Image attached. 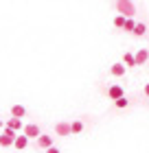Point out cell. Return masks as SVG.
I'll return each mask as SVG.
<instances>
[{
	"mask_svg": "<svg viewBox=\"0 0 149 153\" xmlns=\"http://www.w3.org/2000/svg\"><path fill=\"white\" fill-rule=\"evenodd\" d=\"M125 16H121V13H118V16L114 18V26H116V29H123V26H125Z\"/></svg>",
	"mask_w": 149,
	"mask_h": 153,
	"instance_id": "15",
	"label": "cell"
},
{
	"mask_svg": "<svg viewBox=\"0 0 149 153\" xmlns=\"http://www.w3.org/2000/svg\"><path fill=\"white\" fill-rule=\"evenodd\" d=\"M55 134L57 136H70L73 134V123H57L55 125Z\"/></svg>",
	"mask_w": 149,
	"mask_h": 153,
	"instance_id": "2",
	"label": "cell"
},
{
	"mask_svg": "<svg viewBox=\"0 0 149 153\" xmlns=\"http://www.w3.org/2000/svg\"><path fill=\"white\" fill-rule=\"evenodd\" d=\"M46 153H59V149H57V147H48Z\"/></svg>",
	"mask_w": 149,
	"mask_h": 153,
	"instance_id": "17",
	"label": "cell"
},
{
	"mask_svg": "<svg viewBox=\"0 0 149 153\" xmlns=\"http://www.w3.org/2000/svg\"><path fill=\"white\" fill-rule=\"evenodd\" d=\"M37 147H40V149H48V147H53V138H51V136H42V134H40V138H37Z\"/></svg>",
	"mask_w": 149,
	"mask_h": 153,
	"instance_id": "6",
	"label": "cell"
},
{
	"mask_svg": "<svg viewBox=\"0 0 149 153\" xmlns=\"http://www.w3.org/2000/svg\"><path fill=\"white\" fill-rule=\"evenodd\" d=\"M149 59V48H140V51H136V64H145V61Z\"/></svg>",
	"mask_w": 149,
	"mask_h": 153,
	"instance_id": "7",
	"label": "cell"
},
{
	"mask_svg": "<svg viewBox=\"0 0 149 153\" xmlns=\"http://www.w3.org/2000/svg\"><path fill=\"white\" fill-rule=\"evenodd\" d=\"M123 64H125V66H138V64H136V55L125 53V55H123Z\"/></svg>",
	"mask_w": 149,
	"mask_h": 153,
	"instance_id": "10",
	"label": "cell"
},
{
	"mask_svg": "<svg viewBox=\"0 0 149 153\" xmlns=\"http://www.w3.org/2000/svg\"><path fill=\"white\" fill-rule=\"evenodd\" d=\"M22 131H24V134L29 136V138H40V134H42L37 125H24V129H22Z\"/></svg>",
	"mask_w": 149,
	"mask_h": 153,
	"instance_id": "4",
	"label": "cell"
},
{
	"mask_svg": "<svg viewBox=\"0 0 149 153\" xmlns=\"http://www.w3.org/2000/svg\"><path fill=\"white\" fill-rule=\"evenodd\" d=\"M145 33H147V26H145L143 22H136V26H134V35H136V37H143Z\"/></svg>",
	"mask_w": 149,
	"mask_h": 153,
	"instance_id": "11",
	"label": "cell"
},
{
	"mask_svg": "<svg viewBox=\"0 0 149 153\" xmlns=\"http://www.w3.org/2000/svg\"><path fill=\"white\" fill-rule=\"evenodd\" d=\"M13 144H16V149L18 151H24L26 147H29V136H16V142H13Z\"/></svg>",
	"mask_w": 149,
	"mask_h": 153,
	"instance_id": "5",
	"label": "cell"
},
{
	"mask_svg": "<svg viewBox=\"0 0 149 153\" xmlns=\"http://www.w3.org/2000/svg\"><path fill=\"white\" fill-rule=\"evenodd\" d=\"M143 92H145V96H149V83H147V85L143 88Z\"/></svg>",
	"mask_w": 149,
	"mask_h": 153,
	"instance_id": "18",
	"label": "cell"
},
{
	"mask_svg": "<svg viewBox=\"0 0 149 153\" xmlns=\"http://www.w3.org/2000/svg\"><path fill=\"white\" fill-rule=\"evenodd\" d=\"M114 7H116V11L121 13V16H125V18H134V13H136L134 0H116Z\"/></svg>",
	"mask_w": 149,
	"mask_h": 153,
	"instance_id": "1",
	"label": "cell"
},
{
	"mask_svg": "<svg viewBox=\"0 0 149 153\" xmlns=\"http://www.w3.org/2000/svg\"><path fill=\"white\" fill-rule=\"evenodd\" d=\"M7 127H11V129H24V125H22V120H20V118L18 116H11L9 118V120H7Z\"/></svg>",
	"mask_w": 149,
	"mask_h": 153,
	"instance_id": "8",
	"label": "cell"
},
{
	"mask_svg": "<svg viewBox=\"0 0 149 153\" xmlns=\"http://www.w3.org/2000/svg\"><path fill=\"white\" fill-rule=\"evenodd\" d=\"M0 129H2V120H0Z\"/></svg>",
	"mask_w": 149,
	"mask_h": 153,
	"instance_id": "19",
	"label": "cell"
},
{
	"mask_svg": "<svg viewBox=\"0 0 149 153\" xmlns=\"http://www.w3.org/2000/svg\"><path fill=\"white\" fill-rule=\"evenodd\" d=\"M134 26H136L134 18H127V20H125V26H123V31H130V33H134Z\"/></svg>",
	"mask_w": 149,
	"mask_h": 153,
	"instance_id": "14",
	"label": "cell"
},
{
	"mask_svg": "<svg viewBox=\"0 0 149 153\" xmlns=\"http://www.w3.org/2000/svg\"><path fill=\"white\" fill-rule=\"evenodd\" d=\"M127 105H130V101H127L125 96H121V99L114 101V107H118V109H123V107H127Z\"/></svg>",
	"mask_w": 149,
	"mask_h": 153,
	"instance_id": "13",
	"label": "cell"
},
{
	"mask_svg": "<svg viewBox=\"0 0 149 153\" xmlns=\"http://www.w3.org/2000/svg\"><path fill=\"white\" fill-rule=\"evenodd\" d=\"M105 94H108L112 101H116V99H121V96H123V88H121V85H116V83H114V85H110L108 90H105Z\"/></svg>",
	"mask_w": 149,
	"mask_h": 153,
	"instance_id": "3",
	"label": "cell"
},
{
	"mask_svg": "<svg viewBox=\"0 0 149 153\" xmlns=\"http://www.w3.org/2000/svg\"><path fill=\"white\" fill-rule=\"evenodd\" d=\"M24 114H26L24 105H13V107H11V116H18V118H22Z\"/></svg>",
	"mask_w": 149,
	"mask_h": 153,
	"instance_id": "12",
	"label": "cell"
},
{
	"mask_svg": "<svg viewBox=\"0 0 149 153\" xmlns=\"http://www.w3.org/2000/svg\"><path fill=\"white\" fill-rule=\"evenodd\" d=\"M81 131H83V123L81 120H75L73 123V134H81Z\"/></svg>",
	"mask_w": 149,
	"mask_h": 153,
	"instance_id": "16",
	"label": "cell"
},
{
	"mask_svg": "<svg viewBox=\"0 0 149 153\" xmlns=\"http://www.w3.org/2000/svg\"><path fill=\"white\" fill-rule=\"evenodd\" d=\"M125 68H127L125 64H114V66L110 68V72L114 74V76H123V74H125Z\"/></svg>",
	"mask_w": 149,
	"mask_h": 153,
	"instance_id": "9",
	"label": "cell"
}]
</instances>
